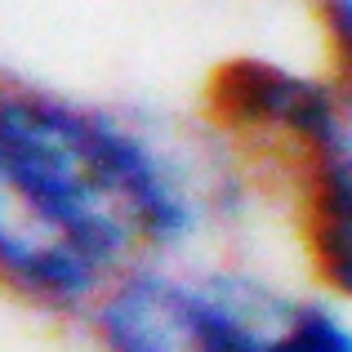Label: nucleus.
Listing matches in <instances>:
<instances>
[{
    "instance_id": "7ed1b4c3",
    "label": "nucleus",
    "mask_w": 352,
    "mask_h": 352,
    "mask_svg": "<svg viewBox=\"0 0 352 352\" xmlns=\"http://www.w3.org/2000/svg\"><path fill=\"white\" fill-rule=\"evenodd\" d=\"M290 214H352V72H335L330 116L290 188Z\"/></svg>"
},
{
    "instance_id": "39448f33",
    "label": "nucleus",
    "mask_w": 352,
    "mask_h": 352,
    "mask_svg": "<svg viewBox=\"0 0 352 352\" xmlns=\"http://www.w3.org/2000/svg\"><path fill=\"white\" fill-rule=\"evenodd\" d=\"M326 45V67L352 72V0H308Z\"/></svg>"
},
{
    "instance_id": "f03ea898",
    "label": "nucleus",
    "mask_w": 352,
    "mask_h": 352,
    "mask_svg": "<svg viewBox=\"0 0 352 352\" xmlns=\"http://www.w3.org/2000/svg\"><path fill=\"white\" fill-rule=\"evenodd\" d=\"M308 276H285L258 254L214 250L147 258L94 303L76 335L94 352H263Z\"/></svg>"
},
{
    "instance_id": "20e7f679",
    "label": "nucleus",
    "mask_w": 352,
    "mask_h": 352,
    "mask_svg": "<svg viewBox=\"0 0 352 352\" xmlns=\"http://www.w3.org/2000/svg\"><path fill=\"white\" fill-rule=\"evenodd\" d=\"M263 352H352V308L317 285H303Z\"/></svg>"
},
{
    "instance_id": "f257e3e1",
    "label": "nucleus",
    "mask_w": 352,
    "mask_h": 352,
    "mask_svg": "<svg viewBox=\"0 0 352 352\" xmlns=\"http://www.w3.org/2000/svg\"><path fill=\"white\" fill-rule=\"evenodd\" d=\"M276 183L210 112L0 76V294L80 330L147 258L254 245Z\"/></svg>"
}]
</instances>
